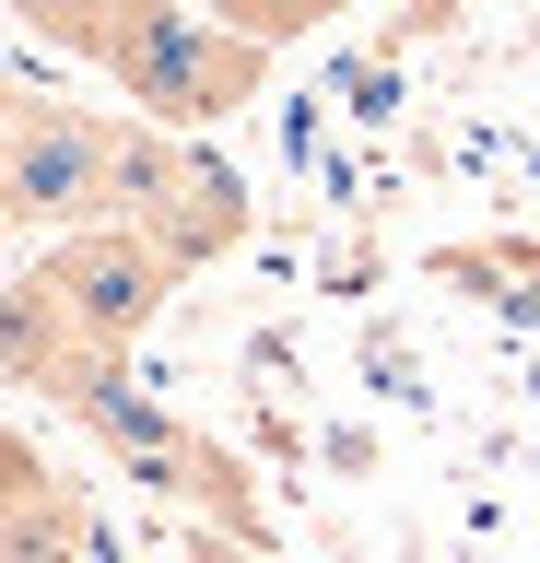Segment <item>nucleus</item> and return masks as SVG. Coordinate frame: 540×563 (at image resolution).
Returning <instances> with one entry per match:
<instances>
[{
	"mask_svg": "<svg viewBox=\"0 0 540 563\" xmlns=\"http://www.w3.org/2000/svg\"><path fill=\"white\" fill-rule=\"evenodd\" d=\"M107 118L47 95H0V188H12V223H47V235H82L107 223Z\"/></svg>",
	"mask_w": 540,
	"mask_h": 563,
	"instance_id": "obj_4",
	"label": "nucleus"
},
{
	"mask_svg": "<svg viewBox=\"0 0 540 563\" xmlns=\"http://www.w3.org/2000/svg\"><path fill=\"white\" fill-rule=\"evenodd\" d=\"M36 282L59 294V317H71L82 352H130L153 317H165V294H177L188 271L142 235V223H82V235H59L36 258Z\"/></svg>",
	"mask_w": 540,
	"mask_h": 563,
	"instance_id": "obj_3",
	"label": "nucleus"
},
{
	"mask_svg": "<svg viewBox=\"0 0 540 563\" xmlns=\"http://www.w3.org/2000/svg\"><path fill=\"white\" fill-rule=\"evenodd\" d=\"M82 364V341H71V317H59V294H47L36 271L0 294V376L12 387H59Z\"/></svg>",
	"mask_w": 540,
	"mask_h": 563,
	"instance_id": "obj_5",
	"label": "nucleus"
},
{
	"mask_svg": "<svg viewBox=\"0 0 540 563\" xmlns=\"http://www.w3.org/2000/svg\"><path fill=\"white\" fill-rule=\"evenodd\" d=\"M0 235H12V188H0Z\"/></svg>",
	"mask_w": 540,
	"mask_h": 563,
	"instance_id": "obj_6",
	"label": "nucleus"
},
{
	"mask_svg": "<svg viewBox=\"0 0 540 563\" xmlns=\"http://www.w3.org/2000/svg\"><path fill=\"white\" fill-rule=\"evenodd\" d=\"M59 399H71V422L95 434V446H118V457H130V470H142L153 493H188V505H212L223 528H247V540H258V493L235 482V470H223V457L200 446V434H188L177 411H153L142 387L118 376V352H82L71 376H59Z\"/></svg>",
	"mask_w": 540,
	"mask_h": 563,
	"instance_id": "obj_2",
	"label": "nucleus"
},
{
	"mask_svg": "<svg viewBox=\"0 0 540 563\" xmlns=\"http://www.w3.org/2000/svg\"><path fill=\"white\" fill-rule=\"evenodd\" d=\"M24 12L47 35H71L95 70H118V95L153 130H188V118H223V106L258 95V47L177 12V0H24Z\"/></svg>",
	"mask_w": 540,
	"mask_h": 563,
	"instance_id": "obj_1",
	"label": "nucleus"
}]
</instances>
